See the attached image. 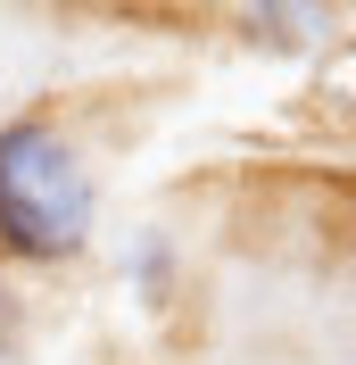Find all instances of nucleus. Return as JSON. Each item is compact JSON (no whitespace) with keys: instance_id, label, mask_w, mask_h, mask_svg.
<instances>
[{"instance_id":"obj_2","label":"nucleus","mask_w":356,"mask_h":365,"mask_svg":"<svg viewBox=\"0 0 356 365\" xmlns=\"http://www.w3.org/2000/svg\"><path fill=\"white\" fill-rule=\"evenodd\" d=\"M9 324H17V299H9V282H0V341H9Z\"/></svg>"},{"instance_id":"obj_1","label":"nucleus","mask_w":356,"mask_h":365,"mask_svg":"<svg viewBox=\"0 0 356 365\" xmlns=\"http://www.w3.org/2000/svg\"><path fill=\"white\" fill-rule=\"evenodd\" d=\"M91 241V166L58 125H0V257L58 266Z\"/></svg>"}]
</instances>
